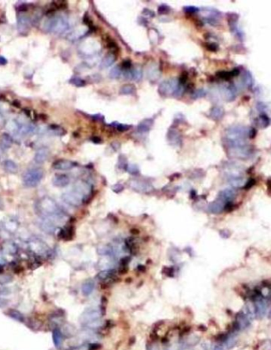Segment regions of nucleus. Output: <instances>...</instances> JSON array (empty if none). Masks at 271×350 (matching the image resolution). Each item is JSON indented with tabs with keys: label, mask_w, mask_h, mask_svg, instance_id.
<instances>
[{
	"label": "nucleus",
	"mask_w": 271,
	"mask_h": 350,
	"mask_svg": "<svg viewBox=\"0 0 271 350\" xmlns=\"http://www.w3.org/2000/svg\"><path fill=\"white\" fill-rule=\"evenodd\" d=\"M7 63V59L4 56H0V66H4Z\"/></svg>",
	"instance_id": "obj_49"
},
{
	"label": "nucleus",
	"mask_w": 271,
	"mask_h": 350,
	"mask_svg": "<svg viewBox=\"0 0 271 350\" xmlns=\"http://www.w3.org/2000/svg\"><path fill=\"white\" fill-rule=\"evenodd\" d=\"M256 121H257L256 124H257V125L258 127L266 128L269 124V120L266 115H262L256 120Z\"/></svg>",
	"instance_id": "obj_32"
},
{
	"label": "nucleus",
	"mask_w": 271,
	"mask_h": 350,
	"mask_svg": "<svg viewBox=\"0 0 271 350\" xmlns=\"http://www.w3.org/2000/svg\"><path fill=\"white\" fill-rule=\"evenodd\" d=\"M49 156V150L47 147H41L36 151L34 161L38 164H42L48 159Z\"/></svg>",
	"instance_id": "obj_15"
},
{
	"label": "nucleus",
	"mask_w": 271,
	"mask_h": 350,
	"mask_svg": "<svg viewBox=\"0 0 271 350\" xmlns=\"http://www.w3.org/2000/svg\"><path fill=\"white\" fill-rule=\"evenodd\" d=\"M131 127H132L131 125L123 124H116V128H117V130L120 131V132H125V131L129 130Z\"/></svg>",
	"instance_id": "obj_41"
},
{
	"label": "nucleus",
	"mask_w": 271,
	"mask_h": 350,
	"mask_svg": "<svg viewBox=\"0 0 271 350\" xmlns=\"http://www.w3.org/2000/svg\"><path fill=\"white\" fill-rule=\"evenodd\" d=\"M36 208L38 209V213L42 216L43 218L58 216L60 212V209L56 202L49 196H44L41 198L37 203Z\"/></svg>",
	"instance_id": "obj_1"
},
{
	"label": "nucleus",
	"mask_w": 271,
	"mask_h": 350,
	"mask_svg": "<svg viewBox=\"0 0 271 350\" xmlns=\"http://www.w3.org/2000/svg\"><path fill=\"white\" fill-rule=\"evenodd\" d=\"M131 74H132V79L134 81H140L142 77V71L140 69H133L131 71Z\"/></svg>",
	"instance_id": "obj_35"
},
{
	"label": "nucleus",
	"mask_w": 271,
	"mask_h": 350,
	"mask_svg": "<svg viewBox=\"0 0 271 350\" xmlns=\"http://www.w3.org/2000/svg\"><path fill=\"white\" fill-rule=\"evenodd\" d=\"M224 112L222 108L216 106V107H213V108L211 109L210 116L212 119H214V120H219L222 118L223 116H224Z\"/></svg>",
	"instance_id": "obj_26"
},
{
	"label": "nucleus",
	"mask_w": 271,
	"mask_h": 350,
	"mask_svg": "<svg viewBox=\"0 0 271 350\" xmlns=\"http://www.w3.org/2000/svg\"><path fill=\"white\" fill-rule=\"evenodd\" d=\"M147 75L150 77L149 79H158L159 76V71L156 66H153L147 70Z\"/></svg>",
	"instance_id": "obj_33"
},
{
	"label": "nucleus",
	"mask_w": 271,
	"mask_h": 350,
	"mask_svg": "<svg viewBox=\"0 0 271 350\" xmlns=\"http://www.w3.org/2000/svg\"><path fill=\"white\" fill-rule=\"evenodd\" d=\"M7 315L11 318H13V319L16 320L18 322H23L25 321L24 315L21 313L20 311H17V310H10L7 312Z\"/></svg>",
	"instance_id": "obj_28"
},
{
	"label": "nucleus",
	"mask_w": 271,
	"mask_h": 350,
	"mask_svg": "<svg viewBox=\"0 0 271 350\" xmlns=\"http://www.w3.org/2000/svg\"><path fill=\"white\" fill-rule=\"evenodd\" d=\"M53 340L56 348H60L63 342V336L59 329H55L53 332Z\"/></svg>",
	"instance_id": "obj_23"
},
{
	"label": "nucleus",
	"mask_w": 271,
	"mask_h": 350,
	"mask_svg": "<svg viewBox=\"0 0 271 350\" xmlns=\"http://www.w3.org/2000/svg\"><path fill=\"white\" fill-rule=\"evenodd\" d=\"M112 190L114 193H120V192H122L123 190H124V187H123V185H121L120 184H116L112 186Z\"/></svg>",
	"instance_id": "obj_43"
},
{
	"label": "nucleus",
	"mask_w": 271,
	"mask_h": 350,
	"mask_svg": "<svg viewBox=\"0 0 271 350\" xmlns=\"http://www.w3.org/2000/svg\"><path fill=\"white\" fill-rule=\"evenodd\" d=\"M214 350H224V348L223 346H221V345H217L215 347V348H214Z\"/></svg>",
	"instance_id": "obj_53"
},
{
	"label": "nucleus",
	"mask_w": 271,
	"mask_h": 350,
	"mask_svg": "<svg viewBox=\"0 0 271 350\" xmlns=\"http://www.w3.org/2000/svg\"><path fill=\"white\" fill-rule=\"evenodd\" d=\"M4 250H5L6 252L8 253V254H14L17 252L18 248L17 246H16L15 244L13 243V242H7V243H6L5 246H4Z\"/></svg>",
	"instance_id": "obj_34"
},
{
	"label": "nucleus",
	"mask_w": 271,
	"mask_h": 350,
	"mask_svg": "<svg viewBox=\"0 0 271 350\" xmlns=\"http://www.w3.org/2000/svg\"><path fill=\"white\" fill-rule=\"evenodd\" d=\"M10 293V290L9 289L8 287H0V295L2 296H7Z\"/></svg>",
	"instance_id": "obj_46"
},
{
	"label": "nucleus",
	"mask_w": 271,
	"mask_h": 350,
	"mask_svg": "<svg viewBox=\"0 0 271 350\" xmlns=\"http://www.w3.org/2000/svg\"><path fill=\"white\" fill-rule=\"evenodd\" d=\"M95 289V282L91 280L85 281L82 286V292L84 296H90Z\"/></svg>",
	"instance_id": "obj_22"
},
{
	"label": "nucleus",
	"mask_w": 271,
	"mask_h": 350,
	"mask_svg": "<svg viewBox=\"0 0 271 350\" xmlns=\"http://www.w3.org/2000/svg\"><path fill=\"white\" fill-rule=\"evenodd\" d=\"M208 48L210 50H212V51H216L217 50V44H208Z\"/></svg>",
	"instance_id": "obj_52"
},
{
	"label": "nucleus",
	"mask_w": 271,
	"mask_h": 350,
	"mask_svg": "<svg viewBox=\"0 0 271 350\" xmlns=\"http://www.w3.org/2000/svg\"><path fill=\"white\" fill-rule=\"evenodd\" d=\"M44 177V172L40 168H33L26 171L23 175L22 181L24 185L33 188L38 185Z\"/></svg>",
	"instance_id": "obj_5"
},
{
	"label": "nucleus",
	"mask_w": 271,
	"mask_h": 350,
	"mask_svg": "<svg viewBox=\"0 0 271 350\" xmlns=\"http://www.w3.org/2000/svg\"><path fill=\"white\" fill-rule=\"evenodd\" d=\"M91 140L93 141L95 144H100L101 142H102V139L99 138V137H93L91 139Z\"/></svg>",
	"instance_id": "obj_51"
},
{
	"label": "nucleus",
	"mask_w": 271,
	"mask_h": 350,
	"mask_svg": "<svg viewBox=\"0 0 271 350\" xmlns=\"http://www.w3.org/2000/svg\"><path fill=\"white\" fill-rule=\"evenodd\" d=\"M166 276L172 277L174 276V269L173 268H166Z\"/></svg>",
	"instance_id": "obj_48"
},
{
	"label": "nucleus",
	"mask_w": 271,
	"mask_h": 350,
	"mask_svg": "<svg viewBox=\"0 0 271 350\" xmlns=\"http://www.w3.org/2000/svg\"><path fill=\"white\" fill-rule=\"evenodd\" d=\"M153 124H154V120L151 118H146L144 120H143L141 123L138 124L137 126V131L141 133H146V132H149L151 130V129L152 128Z\"/></svg>",
	"instance_id": "obj_18"
},
{
	"label": "nucleus",
	"mask_w": 271,
	"mask_h": 350,
	"mask_svg": "<svg viewBox=\"0 0 271 350\" xmlns=\"http://www.w3.org/2000/svg\"><path fill=\"white\" fill-rule=\"evenodd\" d=\"M130 67H131V63L129 60H125L124 63H123V68H124L125 69L128 70Z\"/></svg>",
	"instance_id": "obj_50"
},
{
	"label": "nucleus",
	"mask_w": 271,
	"mask_h": 350,
	"mask_svg": "<svg viewBox=\"0 0 271 350\" xmlns=\"http://www.w3.org/2000/svg\"><path fill=\"white\" fill-rule=\"evenodd\" d=\"M128 163H127V159H126V158L125 157L124 155H120L119 156V159H118V167L120 168V169H124V170H126L127 169V166H128Z\"/></svg>",
	"instance_id": "obj_37"
},
{
	"label": "nucleus",
	"mask_w": 271,
	"mask_h": 350,
	"mask_svg": "<svg viewBox=\"0 0 271 350\" xmlns=\"http://www.w3.org/2000/svg\"><path fill=\"white\" fill-rule=\"evenodd\" d=\"M205 94H206V92H205L204 90H196L193 94H192V98H202V97L205 96Z\"/></svg>",
	"instance_id": "obj_42"
},
{
	"label": "nucleus",
	"mask_w": 271,
	"mask_h": 350,
	"mask_svg": "<svg viewBox=\"0 0 271 350\" xmlns=\"http://www.w3.org/2000/svg\"><path fill=\"white\" fill-rule=\"evenodd\" d=\"M122 73H123V71H122L121 68L120 66H116L111 69L109 75L111 79H119L121 76Z\"/></svg>",
	"instance_id": "obj_30"
},
{
	"label": "nucleus",
	"mask_w": 271,
	"mask_h": 350,
	"mask_svg": "<svg viewBox=\"0 0 271 350\" xmlns=\"http://www.w3.org/2000/svg\"><path fill=\"white\" fill-rule=\"evenodd\" d=\"M75 191L79 193L83 198L86 196H89L91 193V186L86 181H78L74 189Z\"/></svg>",
	"instance_id": "obj_14"
},
{
	"label": "nucleus",
	"mask_w": 271,
	"mask_h": 350,
	"mask_svg": "<svg viewBox=\"0 0 271 350\" xmlns=\"http://www.w3.org/2000/svg\"><path fill=\"white\" fill-rule=\"evenodd\" d=\"M12 280V278L10 276H0V284H7V283L10 282Z\"/></svg>",
	"instance_id": "obj_45"
},
{
	"label": "nucleus",
	"mask_w": 271,
	"mask_h": 350,
	"mask_svg": "<svg viewBox=\"0 0 271 350\" xmlns=\"http://www.w3.org/2000/svg\"><path fill=\"white\" fill-rule=\"evenodd\" d=\"M3 166L4 169L10 173H16L18 171V166L14 161L10 160V159H7L3 162Z\"/></svg>",
	"instance_id": "obj_27"
},
{
	"label": "nucleus",
	"mask_w": 271,
	"mask_h": 350,
	"mask_svg": "<svg viewBox=\"0 0 271 350\" xmlns=\"http://www.w3.org/2000/svg\"><path fill=\"white\" fill-rule=\"evenodd\" d=\"M80 322L84 326L96 328L101 325V312L97 308H87L82 314Z\"/></svg>",
	"instance_id": "obj_4"
},
{
	"label": "nucleus",
	"mask_w": 271,
	"mask_h": 350,
	"mask_svg": "<svg viewBox=\"0 0 271 350\" xmlns=\"http://www.w3.org/2000/svg\"><path fill=\"white\" fill-rule=\"evenodd\" d=\"M44 29L49 33L56 34L64 33L69 29V23L64 16H52L45 21Z\"/></svg>",
	"instance_id": "obj_3"
},
{
	"label": "nucleus",
	"mask_w": 271,
	"mask_h": 350,
	"mask_svg": "<svg viewBox=\"0 0 271 350\" xmlns=\"http://www.w3.org/2000/svg\"><path fill=\"white\" fill-rule=\"evenodd\" d=\"M29 247L34 253L38 254H44L49 253V247L44 242L41 240H33L29 244Z\"/></svg>",
	"instance_id": "obj_13"
},
{
	"label": "nucleus",
	"mask_w": 271,
	"mask_h": 350,
	"mask_svg": "<svg viewBox=\"0 0 271 350\" xmlns=\"http://www.w3.org/2000/svg\"><path fill=\"white\" fill-rule=\"evenodd\" d=\"M18 30L21 34H26L30 29V19L26 14H20L18 16Z\"/></svg>",
	"instance_id": "obj_7"
},
{
	"label": "nucleus",
	"mask_w": 271,
	"mask_h": 350,
	"mask_svg": "<svg viewBox=\"0 0 271 350\" xmlns=\"http://www.w3.org/2000/svg\"><path fill=\"white\" fill-rule=\"evenodd\" d=\"M199 10V9L196 7H193V6H188V7H184V11L186 13L188 14H194L196 12H197Z\"/></svg>",
	"instance_id": "obj_40"
},
{
	"label": "nucleus",
	"mask_w": 271,
	"mask_h": 350,
	"mask_svg": "<svg viewBox=\"0 0 271 350\" xmlns=\"http://www.w3.org/2000/svg\"><path fill=\"white\" fill-rule=\"evenodd\" d=\"M224 200H223L222 199H220H220L217 200H215L214 202L211 203L210 205H209V206H208L209 211L214 214H218L220 213V212H221L224 208Z\"/></svg>",
	"instance_id": "obj_19"
},
{
	"label": "nucleus",
	"mask_w": 271,
	"mask_h": 350,
	"mask_svg": "<svg viewBox=\"0 0 271 350\" xmlns=\"http://www.w3.org/2000/svg\"><path fill=\"white\" fill-rule=\"evenodd\" d=\"M136 91V86L132 84H126L120 88V94L123 95H132Z\"/></svg>",
	"instance_id": "obj_24"
},
{
	"label": "nucleus",
	"mask_w": 271,
	"mask_h": 350,
	"mask_svg": "<svg viewBox=\"0 0 271 350\" xmlns=\"http://www.w3.org/2000/svg\"><path fill=\"white\" fill-rule=\"evenodd\" d=\"M69 83H71V84H72L73 86H77V87H83V86H84L85 85H86V82H85V80H83V79L80 78V77H77V76L71 77V79L69 80Z\"/></svg>",
	"instance_id": "obj_31"
},
{
	"label": "nucleus",
	"mask_w": 271,
	"mask_h": 350,
	"mask_svg": "<svg viewBox=\"0 0 271 350\" xmlns=\"http://www.w3.org/2000/svg\"><path fill=\"white\" fill-rule=\"evenodd\" d=\"M250 325V319L246 314L239 313L236 317V322H234V329L236 330H244Z\"/></svg>",
	"instance_id": "obj_10"
},
{
	"label": "nucleus",
	"mask_w": 271,
	"mask_h": 350,
	"mask_svg": "<svg viewBox=\"0 0 271 350\" xmlns=\"http://www.w3.org/2000/svg\"><path fill=\"white\" fill-rule=\"evenodd\" d=\"M116 60V56L112 53H110L109 54H107L105 57L102 59V62L100 63V68L102 69H105V68L110 67L113 63L115 62Z\"/></svg>",
	"instance_id": "obj_20"
},
{
	"label": "nucleus",
	"mask_w": 271,
	"mask_h": 350,
	"mask_svg": "<svg viewBox=\"0 0 271 350\" xmlns=\"http://www.w3.org/2000/svg\"><path fill=\"white\" fill-rule=\"evenodd\" d=\"M76 166V163L66 159H59L53 164V167L57 170H69Z\"/></svg>",
	"instance_id": "obj_12"
},
{
	"label": "nucleus",
	"mask_w": 271,
	"mask_h": 350,
	"mask_svg": "<svg viewBox=\"0 0 271 350\" xmlns=\"http://www.w3.org/2000/svg\"><path fill=\"white\" fill-rule=\"evenodd\" d=\"M126 170H127L130 174H132V175H137V174L140 173L139 167L137 166V165L136 164H129L128 165Z\"/></svg>",
	"instance_id": "obj_36"
},
{
	"label": "nucleus",
	"mask_w": 271,
	"mask_h": 350,
	"mask_svg": "<svg viewBox=\"0 0 271 350\" xmlns=\"http://www.w3.org/2000/svg\"><path fill=\"white\" fill-rule=\"evenodd\" d=\"M269 318H271V310H270V311H269Z\"/></svg>",
	"instance_id": "obj_54"
},
{
	"label": "nucleus",
	"mask_w": 271,
	"mask_h": 350,
	"mask_svg": "<svg viewBox=\"0 0 271 350\" xmlns=\"http://www.w3.org/2000/svg\"><path fill=\"white\" fill-rule=\"evenodd\" d=\"M8 304H9L8 299H5V298L0 297V308L5 307H7Z\"/></svg>",
	"instance_id": "obj_47"
},
{
	"label": "nucleus",
	"mask_w": 271,
	"mask_h": 350,
	"mask_svg": "<svg viewBox=\"0 0 271 350\" xmlns=\"http://www.w3.org/2000/svg\"><path fill=\"white\" fill-rule=\"evenodd\" d=\"M111 251H112V249L108 246H102L98 249V254H102V255H106V254H110Z\"/></svg>",
	"instance_id": "obj_38"
},
{
	"label": "nucleus",
	"mask_w": 271,
	"mask_h": 350,
	"mask_svg": "<svg viewBox=\"0 0 271 350\" xmlns=\"http://www.w3.org/2000/svg\"><path fill=\"white\" fill-rule=\"evenodd\" d=\"M166 139L171 145L178 147L181 145L182 137L179 132L175 129H170L166 134Z\"/></svg>",
	"instance_id": "obj_11"
},
{
	"label": "nucleus",
	"mask_w": 271,
	"mask_h": 350,
	"mask_svg": "<svg viewBox=\"0 0 271 350\" xmlns=\"http://www.w3.org/2000/svg\"><path fill=\"white\" fill-rule=\"evenodd\" d=\"M73 235H74V231L72 227H66L60 231L59 237L64 240H71L73 238Z\"/></svg>",
	"instance_id": "obj_25"
},
{
	"label": "nucleus",
	"mask_w": 271,
	"mask_h": 350,
	"mask_svg": "<svg viewBox=\"0 0 271 350\" xmlns=\"http://www.w3.org/2000/svg\"><path fill=\"white\" fill-rule=\"evenodd\" d=\"M142 14H144V15L147 16V17H150V18H153V17H155V15H156V14H155V13L152 11V10H149V9H147V8L144 9V10H143Z\"/></svg>",
	"instance_id": "obj_44"
},
{
	"label": "nucleus",
	"mask_w": 271,
	"mask_h": 350,
	"mask_svg": "<svg viewBox=\"0 0 271 350\" xmlns=\"http://www.w3.org/2000/svg\"><path fill=\"white\" fill-rule=\"evenodd\" d=\"M13 144V139L9 134L3 133L0 138V147L3 150H7L11 147Z\"/></svg>",
	"instance_id": "obj_21"
},
{
	"label": "nucleus",
	"mask_w": 271,
	"mask_h": 350,
	"mask_svg": "<svg viewBox=\"0 0 271 350\" xmlns=\"http://www.w3.org/2000/svg\"><path fill=\"white\" fill-rule=\"evenodd\" d=\"M269 304L267 301L263 299H257L254 303V314L258 318H263L267 313Z\"/></svg>",
	"instance_id": "obj_8"
},
{
	"label": "nucleus",
	"mask_w": 271,
	"mask_h": 350,
	"mask_svg": "<svg viewBox=\"0 0 271 350\" xmlns=\"http://www.w3.org/2000/svg\"><path fill=\"white\" fill-rule=\"evenodd\" d=\"M61 197H62V200H63L65 203L75 207L79 206L83 199V196L79 193H77L76 191H75V190L63 193Z\"/></svg>",
	"instance_id": "obj_6"
},
{
	"label": "nucleus",
	"mask_w": 271,
	"mask_h": 350,
	"mask_svg": "<svg viewBox=\"0 0 271 350\" xmlns=\"http://www.w3.org/2000/svg\"><path fill=\"white\" fill-rule=\"evenodd\" d=\"M129 186L134 190L141 192V193H147L152 189V186L151 185L141 180H132L129 182Z\"/></svg>",
	"instance_id": "obj_9"
},
{
	"label": "nucleus",
	"mask_w": 271,
	"mask_h": 350,
	"mask_svg": "<svg viewBox=\"0 0 271 350\" xmlns=\"http://www.w3.org/2000/svg\"><path fill=\"white\" fill-rule=\"evenodd\" d=\"M170 11H171V7L169 6L166 5V4H163V5L159 6V8H158V13L160 15L167 14Z\"/></svg>",
	"instance_id": "obj_39"
},
{
	"label": "nucleus",
	"mask_w": 271,
	"mask_h": 350,
	"mask_svg": "<svg viewBox=\"0 0 271 350\" xmlns=\"http://www.w3.org/2000/svg\"><path fill=\"white\" fill-rule=\"evenodd\" d=\"M70 183V178L66 174H57L53 178V184L56 187L64 188L68 185Z\"/></svg>",
	"instance_id": "obj_17"
},
{
	"label": "nucleus",
	"mask_w": 271,
	"mask_h": 350,
	"mask_svg": "<svg viewBox=\"0 0 271 350\" xmlns=\"http://www.w3.org/2000/svg\"><path fill=\"white\" fill-rule=\"evenodd\" d=\"M40 227L48 234H53L56 230V225L51 218H43L40 223Z\"/></svg>",
	"instance_id": "obj_16"
},
{
	"label": "nucleus",
	"mask_w": 271,
	"mask_h": 350,
	"mask_svg": "<svg viewBox=\"0 0 271 350\" xmlns=\"http://www.w3.org/2000/svg\"><path fill=\"white\" fill-rule=\"evenodd\" d=\"M114 276V270H104L98 273V277L101 281H107Z\"/></svg>",
	"instance_id": "obj_29"
},
{
	"label": "nucleus",
	"mask_w": 271,
	"mask_h": 350,
	"mask_svg": "<svg viewBox=\"0 0 271 350\" xmlns=\"http://www.w3.org/2000/svg\"><path fill=\"white\" fill-rule=\"evenodd\" d=\"M184 92L182 85L177 79H169L159 86V93L163 97H180Z\"/></svg>",
	"instance_id": "obj_2"
}]
</instances>
